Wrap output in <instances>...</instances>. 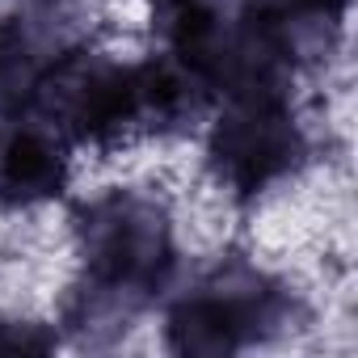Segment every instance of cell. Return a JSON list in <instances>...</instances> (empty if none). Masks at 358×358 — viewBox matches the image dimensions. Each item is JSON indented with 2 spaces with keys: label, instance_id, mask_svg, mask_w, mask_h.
Segmentation results:
<instances>
[{
  "label": "cell",
  "instance_id": "obj_1",
  "mask_svg": "<svg viewBox=\"0 0 358 358\" xmlns=\"http://www.w3.org/2000/svg\"><path fill=\"white\" fill-rule=\"evenodd\" d=\"M76 173V148L43 118L22 114L0 127V207L38 211L55 203Z\"/></svg>",
  "mask_w": 358,
  "mask_h": 358
}]
</instances>
